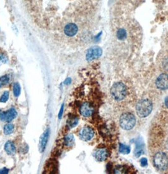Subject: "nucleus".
<instances>
[{
    "mask_svg": "<svg viewBox=\"0 0 168 174\" xmlns=\"http://www.w3.org/2000/svg\"><path fill=\"white\" fill-rule=\"evenodd\" d=\"M78 118H71L69 121H68V125L70 128H73L75 126H77V124H78Z\"/></svg>",
    "mask_w": 168,
    "mask_h": 174,
    "instance_id": "5701e85b",
    "label": "nucleus"
},
{
    "mask_svg": "<svg viewBox=\"0 0 168 174\" xmlns=\"http://www.w3.org/2000/svg\"><path fill=\"white\" fill-rule=\"evenodd\" d=\"M110 92L112 98L117 101H123L128 95L127 87L122 82H115L111 87Z\"/></svg>",
    "mask_w": 168,
    "mask_h": 174,
    "instance_id": "f257e3e1",
    "label": "nucleus"
},
{
    "mask_svg": "<svg viewBox=\"0 0 168 174\" xmlns=\"http://www.w3.org/2000/svg\"><path fill=\"white\" fill-rule=\"evenodd\" d=\"M119 151L123 154H129L130 152V148L123 144H120Z\"/></svg>",
    "mask_w": 168,
    "mask_h": 174,
    "instance_id": "aec40b11",
    "label": "nucleus"
},
{
    "mask_svg": "<svg viewBox=\"0 0 168 174\" xmlns=\"http://www.w3.org/2000/svg\"><path fill=\"white\" fill-rule=\"evenodd\" d=\"M120 124L122 129L126 130H131L136 124V118L131 112H125L120 117Z\"/></svg>",
    "mask_w": 168,
    "mask_h": 174,
    "instance_id": "7ed1b4c3",
    "label": "nucleus"
},
{
    "mask_svg": "<svg viewBox=\"0 0 168 174\" xmlns=\"http://www.w3.org/2000/svg\"><path fill=\"white\" fill-rule=\"evenodd\" d=\"M140 164H141L142 167H146L147 165V164H148L147 158H142L141 160H140Z\"/></svg>",
    "mask_w": 168,
    "mask_h": 174,
    "instance_id": "393cba45",
    "label": "nucleus"
},
{
    "mask_svg": "<svg viewBox=\"0 0 168 174\" xmlns=\"http://www.w3.org/2000/svg\"><path fill=\"white\" fill-rule=\"evenodd\" d=\"M164 104H165V106L166 108H168V96L165 99V101H164Z\"/></svg>",
    "mask_w": 168,
    "mask_h": 174,
    "instance_id": "c85d7f7f",
    "label": "nucleus"
},
{
    "mask_svg": "<svg viewBox=\"0 0 168 174\" xmlns=\"http://www.w3.org/2000/svg\"><path fill=\"white\" fill-rule=\"evenodd\" d=\"M153 163L159 170H166L168 168V156L164 152H157L154 156Z\"/></svg>",
    "mask_w": 168,
    "mask_h": 174,
    "instance_id": "20e7f679",
    "label": "nucleus"
},
{
    "mask_svg": "<svg viewBox=\"0 0 168 174\" xmlns=\"http://www.w3.org/2000/svg\"><path fill=\"white\" fill-rule=\"evenodd\" d=\"M10 81V78L8 76H3L0 77V88L7 85Z\"/></svg>",
    "mask_w": 168,
    "mask_h": 174,
    "instance_id": "412c9836",
    "label": "nucleus"
},
{
    "mask_svg": "<svg viewBox=\"0 0 168 174\" xmlns=\"http://www.w3.org/2000/svg\"><path fill=\"white\" fill-rule=\"evenodd\" d=\"M94 134L95 132L94 129L89 126L83 127L80 131V134H79L80 137L83 141H91L94 137Z\"/></svg>",
    "mask_w": 168,
    "mask_h": 174,
    "instance_id": "0eeeda50",
    "label": "nucleus"
},
{
    "mask_svg": "<svg viewBox=\"0 0 168 174\" xmlns=\"http://www.w3.org/2000/svg\"><path fill=\"white\" fill-rule=\"evenodd\" d=\"M8 172H9V170L6 168H4L3 169H1L0 170V174H5V173H8Z\"/></svg>",
    "mask_w": 168,
    "mask_h": 174,
    "instance_id": "bb28decb",
    "label": "nucleus"
},
{
    "mask_svg": "<svg viewBox=\"0 0 168 174\" xmlns=\"http://www.w3.org/2000/svg\"><path fill=\"white\" fill-rule=\"evenodd\" d=\"M153 109V104L148 99H142L140 100L136 105V112L137 115L140 118L148 117Z\"/></svg>",
    "mask_w": 168,
    "mask_h": 174,
    "instance_id": "f03ea898",
    "label": "nucleus"
},
{
    "mask_svg": "<svg viewBox=\"0 0 168 174\" xmlns=\"http://www.w3.org/2000/svg\"><path fill=\"white\" fill-rule=\"evenodd\" d=\"M5 150L8 154H13L16 151V148L15 144L11 141H7L5 144Z\"/></svg>",
    "mask_w": 168,
    "mask_h": 174,
    "instance_id": "dca6fc26",
    "label": "nucleus"
},
{
    "mask_svg": "<svg viewBox=\"0 0 168 174\" xmlns=\"http://www.w3.org/2000/svg\"><path fill=\"white\" fill-rule=\"evenodd\" d=\"M156 85L160 90H166L168 89V74H161L156 80Z\"/></svg>",
    "mask_w": 168,
    "mask_h": 174,
    "instance_id": "6e6552de",
    "label": "nucleus"
},
{
    "mask_svg": "<svg viewBox=\"0 0 168 174\" xmlns=\"http://www.w3.org/2000/svg\"><path fill=\"white\" fill-rule=\"evenodd\" d=\"M158 66L162 72L168 74V49L161 51L158 56Z\"/></svg>",
    "mask_w": 168,
    "mask_h": 174,
    "instance_id": "39448f33",
    "label": "nucleus"
},
{
    "mask_svg": "<svg viewBox=\"0 0 168 174\" xmlns=\"http://www.w3.org/2000/svg\"><path fill=\"white\" fill-rule=\"evenodd\" d=\"M14 130V126L13 124H8L4 127V134L6 135H10L13 133Z\"/></svg>",
    "mask_w": 168,
    "mask_h": 174,
    "instance_id": "6ab92c4d",
    "label": "nucleus"
},
{
    "mask_svg": "<svg viewBox=\"0 0 168 174\" xmlns=\"http://www.w3.org/2000/svg\"><path fill=\"white\" fill-rule=\"evenodd\" d=\"M78 31V26L73 23H69L66 24L64 28V33L68 37L75 36V35H77Z\"/></svg>",
    "mask_w": 168,
    "mask_h": 174,
    "instance_id": "f8f14e48",
    "label": "nucleus"
},
{
    "mask_svg": "<svg viewBox=\"0 0 168 174\" xmlns=\"http://www.w3.org/2000/svg\"><path fill=\"white\" fill-rule=\"evenodd\" d=\"M17 115L16 110L14 108H11L6 112H2L0 110V119L5 121H9L13 120Z\"/></svg>",
    "mask_w": 168,
    "mask_h": 174,
    "instance_id": "9b49d317",
    "label": "nucleus"
},
{
    "mask_svg": "<svg viewBox=\"0 0 168 174\" xmlns=\"http://www.w3.org/2000/svg\"><path fill=\"white\" fill-rule=\"evenodd\" d=\"M94 112V108L89 102H84L82 104L80 108V112L84 117H89L92 115Z\"/></svg>",
    "mask_w": 168,
    "mask_h": 174,
    "instance_id": "9d476101",
    "label": "nucleus"
},
{
    "mask_svg": "<svg viewBox=\"0 0 168 174\" xmlns=\"http://www.w3.org/2000/svg\"><path fill=\"white\" fill-rule=\"evenodd\" d=\"M21 93V88L20 85L18 83L16 82L13 85V94L15 97H19Z\"/></svg>",
    "mask_w": 168,
    "mask_h": 174,
    "instance_id": "a211bd4d",
    "label": "nucleus"
},
{
    "mask_svg": "<svg viewBox=\"0 0 168 174\" xmlns=\"http://www.w3.org/2000/svg\"><path fill=\"white\" fill-rule=\"evenodd\" d=\"M144 153V143L141 137L137 139L136 142V148L135 150V155L136 157H139Z\"/></svg>",
    "mask_w": 168,
    "mask_h": 174,
    "instance_id": "2eb2a0df",
    "label": "nucleus"
},
{
    "mask_svg": "<svg viewBox=\"0 0 168 174\" xmlns=\"http://www.w3.org/2000/svg\"><path fill=\"white\" fill-rule=\"evenodd\" d=\"M63 110H64V104H62V105L61 107V108H60V112H59V114H58V117H59V118H61L62 117V115H63Z\"/></svg>",
    "mask_w": 168,
    "mask_h": 174,
    "instance_id": "a878e982",
    "label": "nucleus"
},
{
    "mask_svg": "<svg viewBox=\"0 0 168 174\" xmlns=\"http://www.w3.org/2000/svg\"><path fill=\"white\" fill-rule=\"evenodd\" d=\"M49 132H50L49 129H47L41 137L40 141H39V149L41 153H43L46 149V144L47 143L48 139H49Z\"/></svg>",
    "mask_w": 168,
    "mask_h": 174,
    "instance_id": "ddd939ff",
    "label": "nucleus"
},
{
    "mask_svg": "<svg viewBox=\"0 0 168 174\" xmlns=\"http://www.w3.org/2000/svg\"><path fill=\"white\" fill-rule=\"evenodd\" d=\"M9 98V92L8 91H5L3 94H2L1 98H0V102L2 103H5L8 101Z\"/></svg>",
    "mask_w": 168,
    "mask_h": 174,
    "instance_id": "b1692460",
    "label": "nucleus"
},
{
    "mask_svg": "<svg viewBox=\"0 0 168 174\" xmlns=\"http://www.w3.org/2000/svg\"><path fill=\"white\" fill-rule=\"evenodd\" d=\"M95 158L98 162H103L108 158V152L104 149H99L94 153Z\"/></svg>",
    "mask_w": 168,
    "mask_h": 174,
    "instance_id": "4468645a",
    "label": "nucleus"
},
{
    "mask_svg": "<svg viewBox=\"0 0 168 174\" xmlns=\"http://www.w3.org/2000/svg\"><path fill=\"white\" fill-rule=\"evenodd\" d=\"M103 54V50L99 46H95L88 49L86 54V59L91 62L99 58Z\"/></svg>",
    "mask_w": 168,
    "mask_h": 174,
    "instance_id": "423d86ee",
    "label": "nucleus"
},
{
    "mask_svg": "<svg viewBox=\"0 0 168 174\" xmlns=\"http://www.w3.org/2000/svg\"><path fill=\"white\" fill-rule=\"evenodd\" d=\"M8 61V58L7 55L5 54L4 52L0 51V66H1L2 64L7 63Z\"/></svg>",
    "mask_w": 168,
    "mask_h": 174,
    "instance_id": "4be33fe9",
    "label": "nucleus"
},
{
    "mask_svg": "<svg viewBox=\"0 0 168 174\" xmlns=\"http://www.w3.org/2000/svg\"><path fill=\"white\" fill-rule=\"evenodd\" d=\"M115 37L116 40L119 43H124L126 41H128V39H130L127 29L125 27L117 28L115 32Z\"/></svg>",
    "mask_w": 168,
    "mask_h": 174,
    "instance_id": "1a4fd4ad",
    "label": "nucleus"
},
{
    "mask_svg": "<svg viewBox=\"0 0 168 174\" xmlns=\"http://www.w3.org/2000/svg\"><path fill=\"white\" fill-rule=\"evenodd\" d=\"M75 143V139L72 134L66 135L64 138V144L66 147H72Z\"/></svg>",
    "mask_w": 168,
    "mask_h": 174,
    "instance_id": "f3484780",
    "label": "nucleus"
},
{
    "mask_svg": "<svg viewBox=\"0 0 168 174\" xmlns=\"http://www.w3.org/2000/svg\"><path fill=\"white\" fill-rule=\"evenodd\" d=\"M64 84H66V85H69V84H70V83H71V79L70 78H67L66 80H65V81H64Z\"/></svg>",
    "mask_w": 168,
    "mask_h": 174,
    "instance_id": "cd10ccee",
    "label": "nucleus"
}]
</instances>
